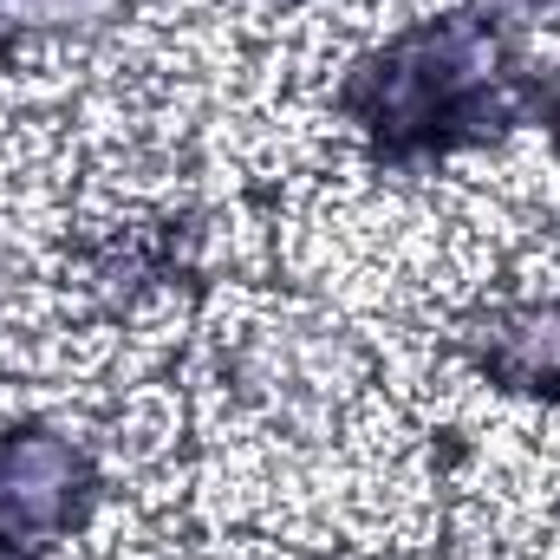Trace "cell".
Wrapping results in <instances>:
<instances>
[{"mask_svg":"<svg viewBox=\"0 0 560 560\" xmlns=\"http://www.w3.org/2000/svg\"><path fill=\"white\" fill-rule=\"evenodd\" d=\"M79 495V456H66L52 436H13L0 443V541L20 548V535H46L52 522H66Z\"/></svg>","mask_w":560,"mask_h":560,"instance_id":"1","label":"cell"}]
</instances>
